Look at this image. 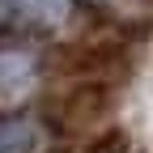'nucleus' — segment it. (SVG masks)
Wrapping results in <instances>:
<instances>
[{
    "label": "nucleus",
    "instance_id": "1",
    "mask_svg": "<svg viewBox=\"0 0 153 153\" xmlns=\"http://www.w3.org/2000/svg\"><path fill=\"white\" fill-rule=\"evenodd\" d=\"M30 85H34V55L0 47V102H17Z\"/></svg>",
    "mask_w": 153,
    "mask_h": 153
},
{
    "label": "nucleus",
    "instance_id": "2",
    "mask_svg": "<svg viewBox=\"0 0 153 153\" xmlns=\"http://www.w3.org/2000/svg\"><path fill=\"white\" fill-rule=\"evenodd\" d=\"M43 123L30 115H0V153H43Z\"/></svg>",
    "mask_w": 153,
    "mask_h": 153
}]
</instances>
